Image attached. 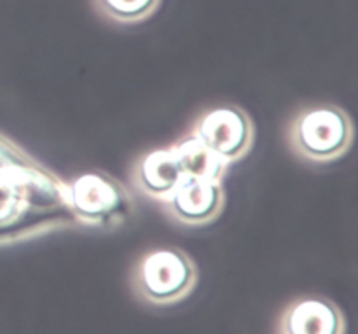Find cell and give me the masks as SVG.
<instances>
[{"mask_svg":"<svg viewBox=\"0 0 358 334\" xmlns=\"http://www.w3.org/2000/svg\"><path fill=\"white\" fill-rule=\"evenodd\" d=\"M79 226L66 182L41 163L0 172V247Z\"/></svg>","mask_w":358,"mask_h":334,"instance_id":"1","label":"cell"},{"mask_svg":"<svg viewBox=\"0 0 358 334\" xmlns=\"http://www.w3.org/2000/svg\"><path fill=\"white\" fill-rule=\"evenodd\" d=\"M353 123L345 109L332 104L303 109L289 126V146L301 160L331 163L348 153Z\"/></svg>","mask_w":358,"mask_h":334,"instance_id":"2","label":"cell"},{"mask_svg":"<svg viewBox=\"0 0 358 334\" xmlns=\"http://www.w3.org/2000/svg\"><path fill=\"white\" fill-rule=\"evenodd\" d=\"M198 284L196 263L177 247L145 252L131 273V287L142 301L168 307L185 300Z\"/></svg>","mask_w":358,"mask_h":334,"instance_id":"3","label":"cell"},{"mask_svg":"<svg viewBox=\"0 0 358 334\" xmlns=\"http://www.w3.org/2000/svg\"><path fill=\"white\" fill-rule=\"evenodd\" d=\"M66 193L79 226L112 231L124 226L135 212L128 188L103 172H87L66 182Z\"/></svg>","mask_w":358,"mask_h":334,"instance_id":"4","label":"cell"},{"mask_svg":"<svg viewBox=\"0 0 358 334\" xmlns=\"http://www.w3.org/2000/svg\"><path fill=\"white\" fill-rule=\"evenodd\" d=\"M191 133L226 165L247 156L254 144V123L238 105L210 109L194 123Z\"/></svg>","mask_w":358,"mask_h":334,"instance_id":"5","label":"cell"},{"mask_svg":"<svg viewBox=\"0 0 358 334\" xmlns=\"http://www.w3.org/2000/svg\"><path fill=\"white\" fill-rule=\"evenodd\" d=\"M226 195L220 181L185 177L170 200L164 202L166 212L185 226H205L222 214Z\"/></svg>","mask_w":358,"mask_h":334,"instance_id":"6","label":"cell"},{"mask_svg":"<svg viewBox=\"0 0 358 334\" xmlns=\"http://www.w3.org/2000/svg\"><path fill=\"white\" fill-rule=\"evenodd\" d=\"M345 315L325 298H301L280 319V334H345Z\"/></svg>","mask_w":358,"mask_h":334,"instance_id":"7","label":"cell"},{"mask_svg":"<svg viewBox=\"0 0 358 334\" xmlns=\"http://www.w3.org/2000/svg\"><path fill=\"white\" fill-rule=\"evenodd\" d=\"M184 181L173 149H156L142 154L133 167V182L149 198L166 202Z\"/></svg>","mask_w":358,"mask_h":334,"instance_id":"8","label":"cell"},{"mask_svg":"<svg viewBox=\"0 0 358 334\" xmlns=\"http://www.w3.org/2000/svg\"><path fill=\"white\" fill-rule=\"evenodd\" d=\"M171 149H173L175 156L180 163L184 179L196 177L208 179V181H222L227 165L217 160L192 133L173 144Z\"/></svg>","mask_w":358,"mask_h":334,"instance_id":"9","label":"cell"},{"mask_svg":"<svg viewBox=\"0 0 358 334\" xmlns=\"http://www.w3.org/2000/svg\"><path fill=\"white\" fill-rule=\"evenodd\" d=\"M98 9L117 23H138L157 9L161 0H94Z\"/></svg>","mask_w":358,"mask_h":334,"instance_id":"10","label":"cell"},{"mask_svg":"<svg viewBox=\"0 0 358 334\" xmlns=\"http://www.w3.org/2000/svg\"><path fill=\"white\" fill-rule=\"evenodd\" d=\"M35 163H38V161H35L30 154L24 153L13 140L0 135V172L16 167H30Z\"/></svg>","mask_w":358,"mask_h":334,"instance_id":"11","label":"cell"}]
</instances>
